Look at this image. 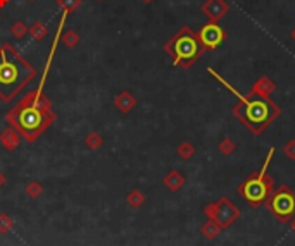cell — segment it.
I'll return each mask as SVG.
<instances>
[{
	"label": "cell",
	"instance_id": "1",
	"mask_svg": "<svg viewBox=\"0 0 295 246\" xmlns=\"http://www.w3.org/2000/svg\"><path fill=\"white\" fill-rule=\"evenodd\" d=\"M42 88L28 92L26 97L7 114V121L26 141H35L55 121L52 103Z\"/></svg>",
	"mask_w": 295,
	"mask_h": 246
},
{
	"label": "cell",
	"instance_id": "2",
	"mask_svg": "<svg viewBox=\"0 0 295 246\" xmlns=\"http://www.w3.org/2000/svg\"><path fill=\"white\" fill-rule=\"evenodd\" d=\"M207 73L239 98V103L233 107V116H235L252 135L255 136L263 135L264 129H268V127L282 116V108H280L278 103L271 100V98H261V97H254V95L245 97V95H242L235 86H231L214 68H207Z\"/></svg>",
	"mask_w": 295,
	"mask_h": 246
},
{
	"label": "cell",
	"instance_id": "3",
	"mask_svg": "<svg viewBox=\"0 0 295 246\" xmlns=\"http://www.w3.org/2000/svg\"><path fill=\"white\" fill-rule=\"evenodd\" d=\"M35 76L36 69L11 43L0 47V100L11 102Z\"/></svg>",
	"mask_w": 295,
	"mask_h": 246
},
{
	"label": "cell",
	"instance_id": "4",
	"mask_svg": "<svg viewBox=\"0 0 295 246\" xmlns=\"http://www.w3.org/2000/svg\"><path fill=\"white\" fill-rule=\"evenodd\" d=\"M164 52L171 57L176 68L182 69H190L206 54L199 41L197 33L190 26L180 28V31L164 43Z\"/></svg>",
	"mask_w": 295,
	"mask_h": 246
},
{
	"label": "cell",
	"instance_id": "5",
	"mask_svg": "<svg viewBox=\"0 0 295 246\" xmlns=\"http://www.w3.org/2000/svg\"><path fill=\"white\" fill-rule=\"evenodd\" d=\"M274 151H277L274 148H269L259 172L249 176L239 186V195L244 196L245 200L254 207L261 205V203H266L268 198L271 196V193H273V179H271V176H268V167L274 157Z\"/></svg>",
	"mask_w": 295,
	"mask_h": 246
},
{
	"label": "cell",
	"instance_id": "6",
	"mask_svg": "<svg viewBox=\"0 0 295 246\" xmlns=\"http://www.w3.org/2000/svg\"><path fill=\"white\" fill-rule=\"evenodd\" d=\"M268 210L280 222H288L295 217V191L287 184H282L273 189L271 196L266 202Z\"/></svg>",
	"mask_w": 295,
	"mask_h": 246
},
{
	"label": "cell",
	"instance_id": "7",
	"mask_svg": "<svg viewBox=\"0 0 295 246\" xmlns=\"http://www.w3.org/2000/svg\"><path fill=\"white\" fill-rule=\"evenodd\" d=\"M204 214L207 215V219L216 222L221 229H228L240 217V210L230 198L223 196L216 203H211L204 208Z\"/></svg>",
	"mask_w": 295,
	"mask_h": 246
},
{
	"label": "cell",
	"instance_id": "8",
	"mask_svg": "<svg viewBox=\"0 0 295 246\" xmlns=\"http://www.w3.org/2000/svg\"><path fill=\"white\" fill-rule=\"evenodd\" d=\"M199 41H201L204 52H214L223 45V41L226 40V31L220 23L207 21L197 33Z\"/></svg>",
	"mask_w": 295,
	"mask_h": 246
},
{
	"label": "cell",
	"instance_id": "9",
	"mask_svg": "<svg viewBox=\"0 0 295 246\" xmlns=\"http://www.w3.org/2000/svg\"><path fill=\"white\" fill-rule=\"evenodd\" d=\"M201 11L209 21L220 23L228 14V11H230V4H228L226 0H206V2L202 4Z\"/></svg>",
	"mask_w": 295,
	"mask_h": 246
},
{
	"label": "cell",
	"instance_id": "10",
	"mask_svg": "<svg viewBox=\"0 0 295 246\" xmlns=\"http://www.w3.org/2000/svg\"><path fill=\"white\" fill-rule=\"evenodd\" d=\"M277 90V83L269 78V76H261V78L252 84L250 95L261 98H271V95Z\"/></svg>",
	"mask_w": 295,
	"mask_h": 246
},
{
	"label": "cell",
	"instance_id": "11",
	"mask_svg": "<svg viewBox=\"0 0 295 246\" xmlns=\"http://www.w3.org/2000/svg\"><path fill=\"white\" fill-rule=\"evenodd\" d=\"M114 105L120 108L123 114H128L136 105V100L130 92H121L116 98H114Z\"/></svg>",
	"mask_w": 295,
	"mask_h": 246
},
{
	"label": "cell",
	"instance_id": "12",
	"mask_svg": "<svg viewBox=\"0 0 295 246\" xmlns=\"http://www.w3.org/2000/svg\"><path fill=\"white\" fill-rule=\"evenodd\" d=\"M164 186L169 189V191H178L180 188L185 184V177L182 172H178V170H171V172H168L164 176Z\"/></svg>",
	"mask_w": 295,
	"mask_h": 246
},
{
	"label": "cell",
	"instance_id": "13",
	"mask_svg": "<svg viewBox=\"0 0 295 246\" xmlns=\"http://www.w3.org/2000/svg\"><path fill=\"white\" fill-rule=\"evenodd\" d=\"M0 143L6 146L7 150H14L17 148L19 145V132L14 129V127H7L6 131L0 135Z\"/></svg>",
	"mask_w": 295,
	"mask_h": 246
},
{
	"label": "cell",
	"instance_id": "14",
	"mask_svg": "<svg viewBox=\"0 0 295 246\" xmlns=\"http://www.w3.org/2000/svg\"><path fill=\"white\" fill-rule=\"evenodd\" d=\"M28 33H30V35L35 38L36 41H42L47 35H49V28H47L42 21H36V23H33V25L30 26Z\"/></svg>",
	"mask_w": 295,
	"mask_h": 246
},
{
	"label": "cell",
	"instance_id": "15",
	"mask_svg": "<svg viewBox=\"0 0 295 246\" xmlns=\"http://www.w3.org/2000/svg\"><path fill=\"white\" fill-rule=\"evenodd\" d=\"M221 227L216 224L214 220L209 219L206 224L202 226V229H201V233L204 234V238H207V239H214V238H218V234L221 233Z\"/></svg>",
	"mask_w": 295,
	"mask_h": 246
},
{
	"label": "cell",
	"instance_id": "16",
	"mask_svg": "<svg viewBox=\"0 0 295 246\" xmlns=\"http://www.w3.org/2000/svg\"><path fill=\"white\" fill-rule=\"evenodd\" d=\"M61 41H63L68 49H74V47L78 45L82 40H80V35L74 30H69V31H66L63 36H61Z\"/></svg>",
	"mask_w": 295,
	"mask_h": 246
},
{
	"label": "cell",
	"instance_id": "17",
	"mask_svg": "<svg viewBox=\"0 0 295 246\" xmlns=\"http://www.w3.org/2000/svg\"><path fill=\"white\" fill-rule=\"evenodd\" d=\"M57 6L64 14H71L82 6V0H57Z\"/></svg>",
	"mask_w": 295,
	"mask_h": 246
},
{
	"label": "cell",
	"instance_id": "18",
	"mask_svg": "<svg viewBox=\"0 0 295 246\" xmlns=\"http://www.w3.org/2000/svg\"><path fill=\"white\" fill-rule=\"evenodd\" d=\"M178 155L182 157L183 160H190L195 155V146L192 143H188V141H183L182 145L178 146Z\"/></svg>",
	"mask_w": 295,
	"mask_h": 246
},
{
	"label": "cell",
	"instance_id": "19",
	"mask_svg": "<svg viewBox=\"0 0 295 246\" xmlns=\"http://www.w3.org/2000/svg\"><path fill=\"white\" fill-rule=\"evenodd\" d=\"M28 30H30V28H28L23 21H16L12 25V28H11V33H12L14 38H17V40H23V38L28 35Z\"/></svg>",
	"mask_w": 295,
	"mask_h": 246
},
{
	"label": "cell",
	"instance_id": "20",
	"mask_svg": "<svg viewBox=\"0 0 295 246\" xmlns=\"http://www.w3.org/2000/svg\"><path fill=\"white\" fill-rule=\"evenodd\" d=\"M235 148H237V145L231 138H223L220 141V145H218V150H220L223 155H231L233 151H235Z\"/></svg>",
	"mask_w": 295,
	"mask_h": 246
},
{
	"label": "cell",
	"instance_id": "21",
	"mask_svg": "<svg viewBox=\"0 0 295 246\" xmlns=\"http://www.w3.org/2000/svg\"><path fill=\"white\" fill-rule=\"evenodd\" d=\"M102 136L101 135H97V132H92V135H88L87 138H85V145L88 146V148H92V150H97V148H101L102 146Z\"/></svg>",
	"mask_w": 295,
	"mask_h": 246
},
{
	"label": "cell",
	"instance_id": "22",
	"mask_svg": "<svg viewBox=\"0 0 295 246\" xmlns=\"http://www.w3.org/2000/svg\"><path fill=\"white\" fill-rule=\"evenodd\" d=\"M145 202V196H144V193L142 191H131L130 195H128V203H130L131 207H135V208H139L142 203Z\"/></svg>",
	"mask_w": 295,
	"mask_h": 246
},
{
	"label": "cell",
	"instance_id": "23",
	"mask_svg": "<svg viewBox=\"0 0 295 246\" xmlns=\"http://www.w3.org/2000/svg\"><path fill=\"white\" fill-rule=\"evenodd\" d=\"M283 150H285V155H287L290 160H295V138L288 140Z\"/></svg>",
	"mask_w": 295,
	"mask_h": 246
},
{
	"label": "cell",
	"instance_id": "24",
	"mask_svg": "<svg viewBox=\"0 0 295 246\" xmlns=\"http://www.w3.org/2000/svg\"><path fill=\"white\" fill-rule=\"evenodd\" d=\"M26 193H28V195H30V196L35 198V196H38V195H40V193H42V186H40V184H38V183L33 181V183H30V184H28V186H26Z\"/></svg>",
	"mask_w": 295,
	"mask_h": 246
},
{
	"label": "cell",
	"instance_id": "25",
	"mask_svg": "<svg viewBox=\"0 0 295 246\" xmlns=\"http://www.w3.org/2000/svg\"><path fill=\"white\" fill-rule=\"evenodd\" d=\"M290 40H292L293 43H295V26L292 28V31H290Z\"/></svg>",
	"mask_w": 295,
	"mask_h": 246
},
{
	"label": "cell",
	"instance_id": "26",
	"mask_svg": "<svg viewBox=\"0 0 295 246\" xmlns=\"http://www.w3.org/2000/svg\"><path fill=\"white\" fill-rule=\"evenodd\" d=\"M9 2H11V0H0V9H4V7H6Z\"/></svg>",
	"mask_w": 295,
	"mask_h": 246
},
{
	"label": "cell",
	"instance_id": "27",
	"mask_svg": "<svg viewBox=\"0 0 295 246\" xmlns=\"http://www.w3.org/2000/svg\"><path fill=\"white\" fill-rule=\"evenodd\" d=\"M4 183H6V176H4V174L0 172V186H2Z\"/></svg>",
	"mask_w": 295,
	"mask_h": 246
},
{
	"label": "cell",
	"instance_id": "28",
	"mask_svg": "<svg viewBox=\"0 0 295 246\" xmlns=\"http://www.w3.org/2000/svg\"><path fill=\"white\" fill-rule=\"evenodd\" d=\"M292 229L295 231V219H292Z\"/></svg>",
	"mask_w": 295,
	"mask_h": 246
},
{
	"label": "cell",
	"instance_id": "29",
	"mask_svg": "<svg viewBox=\"0 0 295 246\" xmlns=\"http://www.w3.org/2000/svg\"><path fill=\"white\" fill-rule=\"evenodd\" d=\"M142 2H145V4H150V2H154V0H142Z\"/></svg>",
	"mask_w": 295,
	"mask_h": 246
},
{
	"label": "cell",
	"instance_id": "30",
	"mask_svg": "<svg viewBox=\"0 0 295 246\" xmlns=\"http://www.w3.org/2000/svg\"><path fill=\"white\" fill-rule=\"evenodd\" d=\"M28 2H35V0H28Z\"/></svg>",
	"mask_w": 295,
	"mask_h": 246
},
{
	"label": "cell",
	"instance_id": "31",
	"mask_svg": "<svg viewBox=\"0 0 295 246\" xmlns=\"http://www.w3.org/2000/svg\"><path fill=\"white\" fill-rule=\"evenodd\" d=\"M97 2H104V0H97Z\"/></svg>",
	"mask_w": 295,
	"mask_h": 246
}]
</instances>
